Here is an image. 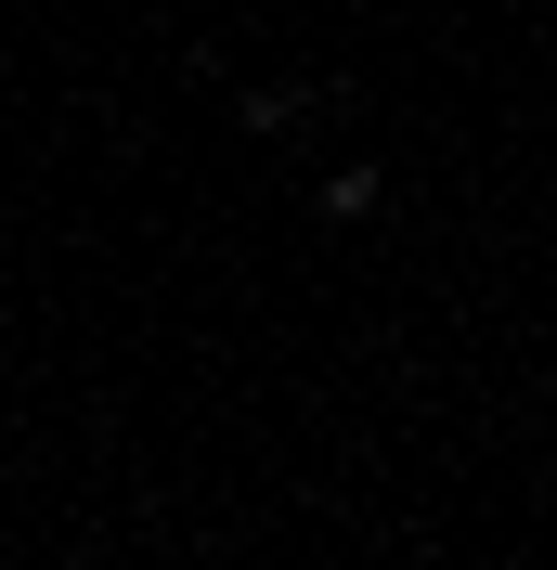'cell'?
<instances>
[{"instance_id":"cell-1","label":"cell","mask_w":557,"mask_h":570,"mask_svg":"<svg viewBox=\"0 0 557 570\" xmlns=\"http://www.w3.org/2000/svg\"><path fill=\"white\" fill-rule=\"evenodd\" d=\"M377 195H389L377 169H338V181H324V220H377Z\"/></svg>"}]
</instances>
